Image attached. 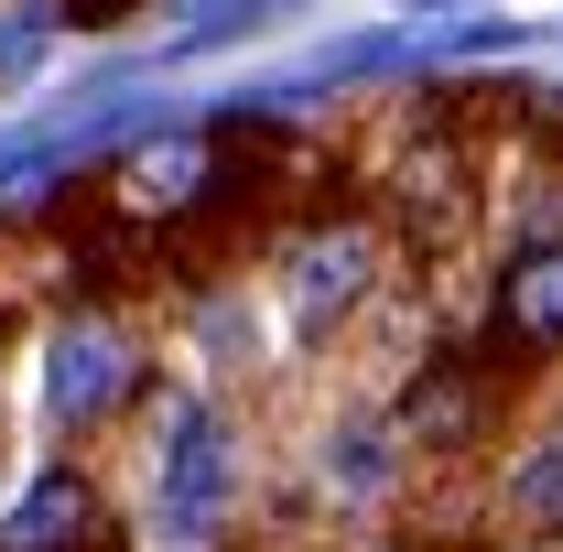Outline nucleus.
<instances>
[{"instance_id":"obj_1","label":"nucleus","mask_w":563,"mask_h":552,"mask_svg":"<svg viewBox=\"0 0 563 552\" xmlns=\"http://www.w3.org/2000/svg\"><path fill=\"white\" fill-rule=\"evenodd\" d=\"M141 466H152V487H141V531H152V542L207 552V542L239 531L250 444L228 433L217 401H196V390H152V401H141Z\"/></svg>"},{"instance_id":"obj_2","label":"nucleus","mask_w":563,"mask_h":552,"mask_svg":"<svg viewBox=\"0 0 563 552\" xmlns=\"http://www.w3.org/2000/svg\"><path fill=\"white\" fill-rule=\"evenodd\" d=\"M261 261H272L261 281H272L282 325H292L303 346H336V336H357V325H368V303H379V292L401 281L379 207H325V196L292 217V228H282Z\"/></svg>"},{"instance_id":"obj_3","label":"nucleus","mask_w":563,"mask_h":552,"mask_svg":"<svg viewBox=\"0 0 563 552\" xmlns=\"http://www.w3.org/2000/svg\"><path fill=\"white\" fill-rule=\"evenodd\" d=\"M520 401H531L520 379H498L466 336H444V346H422L412 368L390 379V401H379V412H390V433L412 444L422 477H455V487H466L498 444L520 433Z\"/></svg>"},{"instance_id":"obj_4","label":"nucleus","mask_w":563,"mask_h":552,"mask_svg":"<svg viewBox=\"0 0 563 552\" xmlns=\"http://www.w3.org/2000/svg\"><path fill=\"white\" fill-rule=\"evenodd\" d=\"M163 379H152V346L120 303H76L66 325L44 336V422L66 444H109L120 422H141Z\"/></svg>"},{"instance_id":"obj_5","label":"nucleus","mask_w":563,"mask_h":552,"mask_svg":"<svg viewBox=\"0 0 563 552\" xmlns=\"http://www.w3.org/2000/svg\"><path fill=\"white\" fill-rule=\"evenodd\" d=\"M303 487L325 498V520H401L422 498V466H412V444L390 433L379 401H336L303 433Z\"/></svg>"},{"instance_id":"obj_6","label":"nucleus","mask_w":563,"mask_h":552,"mask_svg":"<svg viewBox=\"0 0 563 552\" xmlns=\"http://www.w3.org/2000/svg\"><path fill=\"white\" fill-rule=\"evenodd\" d=\"M0 552H131V520H120V498H109L98 466L44 455L11 487V509H0Z\"/></svg>"},{"instance_id":"obj_7","label":"nucleus","mask_w":563,"mask_h":552,"mask_svg":"<svg viewBox=\"0 0 563 552\" xmlns=\"http://www.w3.org/2000/svg\"><path fill=\"white\" fill-rule=\"evenodd\" d=\"M466 520L488 542H563V412L520 422L488 466L466 477Z\"/></svg>"},{"instance_id":"obj_8","label":"nucleus","mask_w":563,"mask_h":552,"mask_svg":"<svg viewBox=\"0 0 563 552\" xmlns=\"http://www.w3.org/2000/svg\"><path fill=\"white\" fill-rule=\"evenodd\" d=\"M141 0H66V22H131Z\"/></svg>"}]
</instances>
